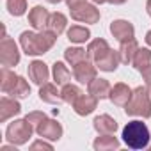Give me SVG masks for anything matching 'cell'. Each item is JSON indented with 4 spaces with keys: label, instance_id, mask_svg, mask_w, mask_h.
Segmentation results:
<instances>
[{
    "label": "cell",
    "instance_id": "obj_1",
    "mask_svg": "<svg viewBox=\"0 0 151 151\" xmlns=\"http://www.w3.org/2000/svg\"><path fill=\"white\" fill-rule=\"evenodd\" d=\"M57 41V34H53L52 30H23L20 34V46L22 50L30 55V57H37V55H45L46 52H50L53 48Z\"/></svg>",
    "mask_w": 151,
    "mask_h": 151
},
{
    "label": "cell",
    "instance_id": "obj_2",
    "mask_svg": "<svg viewBox=\"0 0 151 151\" xmlns=\"http://www.w3.org/2000/svg\"><path fill=\"white\" fill-rule=\"evenodd\" d=\"M124 114L132 117H142V119L151 117V96L146 86H139L133 89L130 101L124 105Z\"/></svg>",
    "mask_w": 151,
    "mask_h": 151
},
{
    "label": "cell",
    "instance_id": "obj_3",
    "mask_svg": "<svg viewBox=\"0 0 151 151\" xmlns=\"http://www.w3.org/2000/svg\"><path fill=\"white\" fill-rule=\"evenodd\" d=\"M123 140L128 147L132 149H144V147H149V130L146 126V123L142 121H130L124 128H123Z\"/></svg>",
    "mask_w": 151,
    "mask_h": 151
},
{
    "label": "cell",
    "instance_id": "obj_4",
    "mask_svg": "<svg viewBox=\"0 0 151 151\" xmlns=\"http://www.w3.org/2000/svg\"><path fill=\"white\" fill-rule=\"evenodd\" d=\"M32 133H34V126L27 119H16V121L9 123V126L6 130V139L13 146H23L30 140Z\"/></svg>",
    "mask_w": 151,
    "mask_h": 151
},
{
    "label": "cell",
    "instance_id": "obj_5",
    "mask_svg": "<svg viewBox=\"0 0 151 151\" xmlns=\"http://www.w3.org/2000/svg\"><path fill=\"white\" fill-rule=\"evenodd\" d=\"M69 14L75 22H80V23L94 25L100 22V9L96 7V4H89V2H82L69 7Z\"/></svg>",
    "mask_w": 151,
    "mask_h": 151
},
{
    "label": "cell",
    "instance_id": "obj_6",
    "mask_svg": "<svg viewBox=\"0 0 151 151\" xmlns=\"http://www.w3.org/2000/svg\"><path fill=\"white\" fill-rule=\"evenodd\" d=\"M0 62H2V66H6V68L18 66V62H20L18 45L6 32H4V37H2V43H0Z\"/></svg>",
    "mask_w": 151,
    "mask_h": 151
},
{
    "label": "cell",
    "instance_id": "obj_7",
    "mask_svg": "<svg viewBox=\"0 0 151 151\" xmlns=\"http://www.w3.org/2000/svg\"><path fill=\"white\" fill-rule=\"evenodd\" d=\"M96 75H98V66L93 64L89 59L82 60L77 66H73V77H75V80L80 82V84H89L91 80L96 78Z\"/></svg>",
    "mask_w": 151,
    "mask_h": 151
},
{
    "label": "cell",
    "instance_id": "obj_8",
    "mask_svg": "<svg viewBox=\"0 0 151 151\" xmlns=\"http://www.w3.org/2000/svg\"><path fill=\"white\" fill-rule=\"evenodd\" d=\"M36 133L41 137V139H46V140H59L64 133L62 130V124L55 119H45L37 128H36Z\"/></svg>",
    "mask_w": 151,
    "mask_h": 151
},
{
    "label": "cell",
    "instance_id": "obj_9",
    "mask_svg": "<svg viewBox=\"0 0 151 151\" xmlns=\"http://www.w3.org/2000/svg\"><path fill=\"white\" fill-rule=\"evenodd\" d=\"M110 34L119 41H128L135 37V27L128 22V20H114L110 23Z\"/></svg>",
    "mask_w": 151,
    "mask_h": 151
},
{
    "label": "cell",
    "instance_id": "obj_10",
    "mask_svg": "<svg viewBox=\"0 0 151 151\" xmlns=\"http://www.w3.org/2000/svg\"><path fill=\"white\" fill-rule=\"evenodd\" d=\"M29 78L32 80V84H36V86L41 87L50 78V69H48V66L43 60H37V59L32 60L29 64Z\"/></svg>",
    "mask_w": 151,
    "mask_h": 151
},
{
    "label": "cell",
    "instance_id": "obj_11",
    "mask_svg": "<svg viewBox=\"0 0 151 151\" xmlns=\"http://www.w3.org/2000/svg\"><path fill=\"white\" fill-rule=\"evenodd\" d=\"M50 22V13L43 6H34L29 11V23L34 30H46Z\"/></svg>",
    "mask_w": 151,
    "mask_h": 151
},
{
    "label": "cell",
    "instance_id": "obj_12",
    "mask_svg": "<svg viewBox=\"0 0 151 151\" xmlns=\"http://www.w3.org/2000/svg\"><path fill=\"white\" fill-rule=\"evenodd\" d=\"M96 107H98V98L93 96L91 93H89V94H84V93H82V94L78 96V100L73 103V110L77 112L78 116H82V117L93 114V112L96 110Z\"/></svg>",
    "mask_w": 151,
    "mask_h": 151
},
{
    "label": "cell",
    "instance_id": "obj_13",
    "mask_svg": "<svg viewBox=\"0 0 151 151\" xmlns=\"http://www.w3.org/2000/svg\"><path fill=\"white\" fill-rule=\"evenodd\" d=\"M132 93L133 89H130L124 82H117L112 89H110V94H109V100L116 105V107H124L130 98H132Z\"/></svg>",
    "mask_w": 151,
    "mask_h": 151
},
{
    "label": "cell",
    "instance_id": "obj_14",
    "mask_svg": "<svg viewBox=\"0 0 151 151\" xmlns=\"http://www.w3.org/2000/svg\"><path fill=\"white\" fill-rule=\"evenodd\" d=\"M22 112V105L16 98H0V123H6L7 119L18 116Z\"/></svg>",
    "mask_w": 151,
    "mask_h": 151
},
{
    "label": "cell",
    "instance_id": "obj_15",
    "mask_svg": "<svg viewBox=\"0 0 151 151\" xmlns=\"http://www.w3.org/2000/svg\"><path fill=\"white\" fill-rule=\"evenodd\" d=\"M86 50H87V57H89V60L98 62L101 57H105V55L109 53L110 46H109V43H107L103 37H98V39H93V41L87 45Z\"/></svg>",
    "mask_w": 151,
    "mask_h": 151
},
{
    "label": "cell",
    "instance_id": "obj_16",
    "mask_svg": "<svg viewBox=\"0 0 151 151\" xmlns=\"http://www.w3.org/2000/svg\"><path fill=\"white\" fill-rule=\"evenodd\" d=\"M39 100L45 101V103H50V105L62 103V94L57 89V84H48V82L43 84L39 87Z\"/></svg>",
    "mask_w": 151,
    "mask_h": 151
},
{
    "label": "cell",
    "instance_id": "obj_17",
    "mask_svg": "<svg viewBox=\"0 0 151 151\" xmlns=\"http://www.w3.org/2000/svg\"><path fill=\"white\" fill-rule=\"evenodd\" d=\"M119 64H121V55H119V50H109V53L105 55V57H101L98 62H96V66H98V69H101V71H105V73H114L117 68H119Z\"/></svg>",
    "mask_w": 151,
    "mask_h": 151
},
{
    "label": "cell",
    "instance_id": "obj_18",
    "mask_svg": "<svg viewBox=\"0 0 151 151\" xmlns=\"http://www.w3.org/2000/svg\"><path fill=\"white\" fill-rule=\"evenodd\" d=\"M93 126H94V130H96L100 135L116 133V130H117V121H116L112 116H109V114H101V116H96V117H94Z\"/></svg>",
    "mask_w": 151,
    "mask_h": 151
},
{
    "label": "cell",
    "instance_id": "obj_19",
    "mask_svg": "<svg viewBox=\"0 0 151 151\" xmlns=\"http://www.w3.org/2000/svg\"><path fill=\"white\" fill-rule=\"evenodd\" d=\"M110 89H112V86L109 84V80H105V78H98V77L87 84V93H91V94L96 96L98 100L109 98Z\"/></svg>",
    "mask_w": 151,
    "mask_h": 151
},
{
    "label": "cell",
    "instance_id": "obj_20",
    "mask_svg": "<svg viewBox=\"0 0 151 151\" xmlns=\"http://www.w3.org/2000/svg\"><path fill=\"white\" fill-rule=\"evenodd\" d=\"M93 147L96 151H114V149H119V140L117 137H114V133H105L94 139Z\"/></svg>",
    "mask_w": 151,
    "mask_h": 151
},
{
    "label": "cell",
    "instance_id": "obj_21",
    "mask_svg": "<svg viewBox=\"0 0 151 151\" xmlns=\"http://www.w3.org/2000/svg\"><path fill=\"white\" fill-rule=\"evenodd\" d=\"M52 77H53V82L57 86H66L71 80V71L68 69V66L64 62L55 60L53 66H52Z\"/></svg>",
    "mask_w": 151,
    "mask_h": 151
},
{
    "label": "cell",
    "instance_id": "obj_22",
    "mask_svg": "<svg viewBox=\"0 0 151 151\" xmlns=\"http://www.w3.org/2000/svg\"><path fill=\"white\" fill-rule=\"evenodd\" d=\"M18 77H20V75H16L9 68H6V66L2 68V71H0V89H2L4 94H9L13 91V87L18 82Z\"/></svg>",
    "mask_w": 151,
    "mask_h": 151
},
{
    "label": "cell",
    "instance_id": "obj_23",
    "mask_svg": "<svg viewBox=\"0 0 151 151\" xmlns=\"http://www.w3.org/2000/svg\"><path fill=\"white\" fill-rule=\"evenodd\" d=\"M139 50V43L133 39H128V41H123L121 46H119V55H121V62L123 64H132L135 53Z\"/></svg>",
    "mask_w": 151,
    "mask_h": 151
},
{
    "label": "cell",
    "instance_id": "obj_24",
    "mask_svg": "<svg viewBox=\"0 0 151 151\" xmlns=\"http://www.w3.org/2000/svg\"><path fill=\"white\" fill-rule=\"evenodd\" d=\"M87 59H89L87 50H84L80 46H69V48L64 50V60L71 66H77V64H80L82 60H87Z\"/></svg>",
    "mask_w": 151,
    "mask_h": 151
},
{
    "label": "cell",
    "instance_id": "obj_25",
    "mask_svg": "<svg viewBox=\"0 0 151 151\" xmlns=\"http://www.w3.org/2000/svg\"><path fill=\"white\" fill-rule=\"evenodd\" d=\"M91 37V30L87 27H82V25H71L68 29V39L71 43H77V45H82L86 41H89Z\"/></svg>",
    "mask_w": 151,
    "mask_h": 151
},
{
    "label": "cell",
    "instance_id": "obj_26",
    "mask_svg": "<svg viewBox=\"0 0 151 151\" xmlns=\"http://www.w3.org/2000/svg\"><path fill=\"white\" fill-rule=\"evenodd\" d=\"M149 64H151V48H140L139 46V50H137V53H135V57L132 60V66L137 71H142Z\"/></svg>",
    "mask_w": 151,
    "mask_h": 151
},
{
    "label": "cell",
    "instance_id": "obj_27",
    "mask_svg": "<svg viewBox=\"0 0 151 151\" xmlns=\"http://www.w3.org/2000/svg\"><path fill=\"white\" fill-rule=\"evenodd\" d=\"M66 25H68V18H66V14H62V13H52V14H50L48 30H52L53 34L60 36V34L66 30Z\"/></svg>",
    "mask_w": 151,
    "mask_h": 151
},
{
    "label": "cell",
    "instance_id": "obj_28",
    "mask_svg": "<svg viewBox=\"0 0 151 151\" xmlns=\"http://www.w3.org/2000/svg\"><path fill=\"white\" fill-rule=\"evenodd\" d=\"M60 94H62V101H64V103H69V105H73L75 101L78 100V96L82 94V91H80V87H78V86L66 84V86H62V91H60Z\"/></svg>",
    "mask_w": 151,
    "mask_h": 151
},
{
    "label": "cell",
    "instance_id": "obj_29",
    "mask_svg": "<svg viewBox=\"0 0 151 151\" xmlns=\"http://www.w3.org/2000/svg\"><path fill=\"white\" fill-rule=\"evenodd\" d=\"M13 98H16V100H23V98H29V94H30V86H29V82L23 78V77H18V82H16V86L13 87V91L9 93Z\"/></svg>",
    "mask_w": 151,
    "mask_h": 151
},
{
    "label": "cell",
    "instance_id": "obj_30",
    "mask_svg": "<svg viewBox=\"0 0 151 151\" xmlns=\"http://www.w3.org/2000/svg\"><path fill=\"white\" fill-rule=\"evenodd\" d=\"M7 11L11 16H23L27 13V0H7L6 2Z\"/></svg>",
    "mask_w": 151,
    "mask_h": 151
},
{
    "label": "cell",
    "instance_id": "obj_31",
    "mask_svg": "<svg viewBox=\"0 0 151 151\" xmlns=\"http://www.w3.org/2000/svg\"><path fill=\"white\" fill-rule=\"evenodd\" d=\"M25 119H27V121L34 126V130H36V128L46 119V114H45V112H39V110H32V112H29V114L25 116Z\"/></svg>",
    "mask_w": 151,
    "mask_h": 151
},
{
    "label": "cell",
    "instance_id": "obj_32",
    "mask_svg": "<svg viewBox=\"0 0 151 151\" xmlns=\"http://www.w3.org/2000/svg\"><path fill=\"white\" fill-rule=\"evenodd\" d=\"M45 140H46V139H41V140L32 142L30 149H48V151H52V149H53V146H52L50 142H45Z\"/></svg>",
    "mask_w": 151,
    "mask_h": 151
},
{
    "label": "cell",
    "instance_id": "obj_33",
    "mask_svg": "<svg viewBox=\"0 0 151 151\" xmlns=\"http://www.w3.org/2000/svg\"><path fill=\"white\" fill-rule=\"evenodd\" d=\"M140 73H142V78H144L146 87H147V89H151V64H149L146 69H142Z\"/></svg>",
    "mask_w": 151,
    "mask_h": 151
},
{
    "label": "cell",
    "instance_id": "obj_34",
    "mask_svg": "<svg viewBox=\"0 0 151 151\" xmlns=\"http://www.w3.org/2000/svg\"><path fill=\"white\" fill-rule=\"evenodd\" d=\"M82 2H87V0H66L68 7H73V6H77V4H82Z\"/></svg>",
    "mask_w": 151,
    "mask_h": 151
},
{
    "label": "cell",
    "instance_id": "obj_35",
    "mask_svg": "<svg viewBox=\"0 0 151 151\" xmlns=\"http://www.w3.org/2000/svg\"><path fill=\"white\" fill-rule=\"evenodd\" d=\"M126 0H107V4H112V6H123Z\"/></svg>",
    "mask_w": 151,
    "mask_h": 151
},
{
    "label": "cell",
    "instance_id": "obj_36",
    "mask_svg": "<svg viewBox=\"0 0 151 151\" xmlns=\"http://www.w3.org/2000/svg\"><path fill=\"white\" fill-rule=\"evenodd\" d=\"M144 39H146V43H147V46L151 48V30H147V32H146V37H144Z\"/></svg>",
    "mask_w": 151,
    "mask_h": 151
},
{
    "label": "cell",
    "instance_id": "obj_37",
    "mask_svg": "<svg viewBox=\"0 0 151 151\" xmlns=\"http://www.w3.org/2000/svg\"><path fill=\"white\" fill-rule=\"evenodd\" d=\"M146 11H147V14L151 16V0H147V2H146Z\"/></svg>",
    "mask_w": 151,
    "mask_h": 151
},
{
    "label": "cell",
    "instance_id": "obj_38",
    "mask_svg": "<svg viewBox=\"0 0 151 151\" xmlns=\"http://www.w3.org/2000/svg\"><path fill=\"white\" fill-rule=\"evenodd\" d=\"M91 2H93V4H96V6H98V4L101 6V4H105V2H107V0H91Z\"/></svg>",
    "mask_w": 151,
    "mask_h": 151
},
{
    "label": "cell",
    "instance_id": "obj_39",
    "mask_svg": "<svg viewBox=\"0 0 151 151\" xmlns=\"http://www.w3.org/2000/svg\"><path fill=\"white\" fill-rule=\"evenodd\" d=\"M46 2H50V4H59V2H62V0H46Z\"/></svg>",
    "mask_w": 151,
    "mask_h": 151
},
{
    "label": "cell",
    "instance_id": "obj_40",
    "mask_svg": "<svg viewBox=\"0 0 151 151\" xmlns=\"http://www.w3.org/2000/svg\"><path fill=\"white\" fill-rule=\"evenodd\" d=\"M149 149H151V144H149Z\"/></svg>",
    "mask_w": 151,
    "mask_h": 151
}]
</instances>
